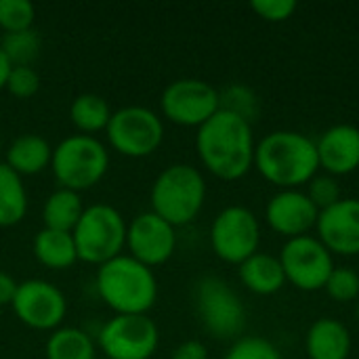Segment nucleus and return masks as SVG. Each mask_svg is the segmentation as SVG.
I'll list each match as a JSON object with an SVG mask.
<instances>
[{
    "label": "nucleus",
    "instance_id": "nucleus-1",
    "mask_svg": "<svg viewBox=\"0 0 359 359\" xmlns=\"http://www.w3.org/2000/svg\"><path fill=\"white\" fill-rule=\"evenodd\" d=\"M255 147L252 124L225 109H219L196 135L202 166L221 181L246 177L255 166Z\"/></svg>",
    "mask_w": 359,
    "mask_h": 359
},
{
    "label": "nucleus",
    "instance_id": "nucleus-2",
    "mask_svg": "<svg viewBox=\"0 0 359 359\" xmlns=\"http://www.w3.org/2000/svg\"><path fill=\"white\" fill-rule=\"evenodd\" d=\"M255 168L280 189H299L320 170L316 141L297 130H273L257 143Z\"/></svg>",
    "mask_w": 359,
    "mask_h": 359
},
{
    "label": "nucleus",
    "instance_id": "nucleus-3",
    "mask_svg": "<svg viewBox=\"0 0 359 359\" xmlns=\"http://www.w3.org/2000/svg\"><path fill=\"white\" fill-rule=\"evenodd\" d=\"M95 288L101 301L116 316H147L158 299V280L154 269L120 255L97 269Z\"/></svg>",
    "mask_w": 359,
    "mask_h": 359
},
{
    "label": "nucleus",
    "instance_id": "nucleus-4",
    "mask_svg": "<svg viewBox=\"0 0 359 359\" xmlns=\"http://www.w3.org/2000/svg\"><path fill=\"white\" fill-rule=\"evenodd\" d=\"M149 200L151 212L177 229L200 215L206 200V181L191 164H170L156 177Z\"/></svg>",
    "mask_w": 359,
    "mask_h": 359
},
{
    "label": "nucleus",
    "instance_id": "nucleus-5",
    "mask_svg": "<svg viewBox=\"0 0 359 359\" xmlns=\"http://www.w3.org/2000/svg\"><path fill=\"white\" fill-rule=\"evenodd\" d=\"M109 168L105 143L90 135H69L53 147L50 170L59 187L76 194L95 187Z\"/></svg>",
    "mask_w": 359,
    "mask_h": 359
},
{
    "label": "nucleus",
    "instance_id": "nucleus-6",
    "mask_svg": "<svg viewBox=\"0 0 359 359\" xmlns=\"http://www.w3.org/2000/svg\"><path fill=\"white\" fill-rule=\"evenodd\" d=\"M126 227L122 212L111 204L86 206L72 236L78 250V261L101 267L116 259L126 248Z\"/></svg>",
    "mask_w": 359,
    "mask_h": 359
},
{
    "label": "nucleus",
    "instance_id": "nucleus-7",
    "mask_svg": "<svg viewBox=\"0 0 359 359\" xmlns=\"http://www.w3.org/2000/svg\"><path fill=\"white\" fill-rule=\"evenodd\" d=\"M196 311L204 330L219 341H229L242 334L246 326V309L238 292L217 276H204L198 280Z\"/></svg>",
    "mask_w": 359,
    "mask_h": 359
},
{
    "label": "nucleus",
    "instance_id": "nucleus-8",
    "mask_svg": "<svg viewBox=\"0 0 359 359\" xmlns=\"http://www.w3.org/2000/svg\"><path fill=\"white\" fill-rule=\"evenodd\" d=\"M107 141L124 158H147L164 141L162 118L143 105H126L111 111L105 128Z\"/></svg>",
    "mask_w": 359,
    "mask_h": 359
},
{
    "label": "nucleus",
    "instance_id": "nucleus-9",
    "mask_svg": "<svg viewBox=\"0 0 359 359\" xmlns=\"http://www.w3.org/2000/svg\"><path fill=\"white\" fill-rule=\"evenodd\" d=\"M210 246L221 261L242 265L261 246V223L257 215L246 206L223 208L210 225Z\"/></svg>",
    "mask_w": 359,
    "mask_h": 359
},
{
    "label": "nucleus",
    "instance_id": "nucleus-10",
    "mask_svg": "<svg viewBox=\"0 0 359 359\" xmlns=\"http://www.w3.org/2000/svg\"><path fill=\"white\" fill-rule=\"evenodd\" d=\"M160 345V330L149 316H114L99 334L103 359H149Z\"/></svg>",
    "mask_w": 359,
    "mask_h": 359
},
{
    "label": "nucleus",
    "instance_id": "nucleus-11",
    "mask_svg": "<svg viewBox=\"0 0 359 359\" xmlns=\"http://www.w3.org/2000/svg\"><path fill=\"white\" fill-rule=\"evenodd\" d=\"M160 107L168 122L177 126L200 128L221 109V101L219 90L206 80L179 78L162 90Z\"/></svg>",
    "mask_w": 359,
    "mask_h": 359
},
{
    "label": "nucleus",
    "instance_id": "nucleus-12",
    "mask_svg": "<svg viewBox=\"0 0 359 359\" xmlns=\"http://www.w3.org/2000/svg\"><path fill=\"white\" fill-rule=\"evenodd\" d=\"M278 259L282 263L286 282L303 292L324 290L332 269L337 267L332 252L313 236L286 240Z\"/></svg>",
    "mask_w": 359,
    "mask_h": 359
},
{
    "label": "nucleus",
    "instance_id": "nucleus-13",
    "mask_svg": "<svg viewBox=\"0 0 359 359\" xmlns=\"http://www.w3.org/2000/svg\"><path fill=\"white\" fill-rule=\"evenodd\" d=\"M11 309L27 328L53 332L61 328L67 316V299L55 284L34 278L19 282Z\"/></svg>",
    "mask_w": 359,
    "mask_h": 359
},
{
    "label": "nucleus",
    "instance_id": "nucleus-14",
    "mask_svg": "<svg viewBox=\"0 0 359 359\" xmlns=\"http://www.w3.org/2000/svg\"><path fill=\"white\" fill-rule=\"evenodd\" d=\"M126 248L135 261L154 269L175 255L177 229L151 210L141 212L126 227Z\"/></svg>",
    "mask_w": 359,
    "mask_h": 359
},
{
    "label": "nucleus",
    "instance_id": "nucleus-15",
    "mask_svg": "<svg viewBox=\"0 0 359 359\" xmlns=\"http://www.w3.org/2000/svg\"><path fill=\"white\" fill-rule=\"evenodd\" d=\"M320 210L301 189H280L265 208L267 225L286 240L309 236L318 225Z\"/></svg>",
    "mask_w": 359,
    "mask_h": 359
},
{
    "label": "nucleus",
    "instance_id": "nucleus-16",
    "mask_svg": "<svg viewBox=\"0 0 359 359\" xmlns=\"http://www.w3.org/2000/svg\"><path fill=\"white\" fill-rule=\"evenodd\" d=\"M318 240L341 257L359 255V200L343 198L318 217Z\"/></svg>",
    "mask_w": 359,
    "mask_h": 359
},
{
    "label": "nucleus",
    "instance_id": "nucleus-17",
    "mask_svg": "<svg viewBox=\"0 0 359 359\" xmlns=\"http://www.w3.org/2000/svg\"><path fill=\"white\" fill-rule=\"evenodd\" d=\"M320 168L330 177H345L359 168V128L353 124H334L316 141Z\"/></svg>",
    "mask_w": 359,
    "mask_h": 359
},
{
    "label": "nucleus",
    "instance_id": "nucleus-18",
    "mask_svg": "<svg viewBox=\"0 0 359 359\" xmlns=\"http://www.w3.org/2000/svg\"><path fill=\"white\" fill-rule=\"evenodd\" d=\"M305 351L309 359H349L351 353L349 328L334 318L316 320L307 330Z\"/></svg>",
    "mask_w": 359,
    "mask_h": 359
},
{
    "label": "nucleus",
    "instance_id": "nucleus-19",
    "mask_svg": "<svg viewBox=\"0 0 359 359\" xmlns=\"http://www.w3.org/2000/svg\"><path fill=\"white\" fill-rule=\"evenodd\" d=\"M238 278L246 290L259 297H271L280 292L286 284V276L280 259L276 255L261 252V250L250 259H246L242 265H238Z\"/></svg>",
    "mask_w": 359,
    "mask_h": 359
},
{
    "label": "nucleus",
    "instance_id": "nucleus-20",
    "mask_svg": "<svg viewBox=\"0 0 359 359\" xmlns=\"http://www.w3.org/2000/svg\"><path fill=\"white\" fill-rule=\"evenodd\" d=\"M53 160V147L50 143L40 137V135H21L17 137L8 149H6V160L4 164L15 170L19 177H32L40 175L50 166Z\"/></svg>",
    "mask_w": 359,
    "mask_h": 359
},
{
    "label": "nucleus",
    "instance_id": "nucleus-21",
    "mask_svg": "<svg viewBox=\"0 0 359 359\" xmlns=\"http://www.w3.org/2000/svg\"><path fill=\"white\" fill-rule=\"evenodd\" d=\"M34 255L40 265L48 269H67L78 261L74 236L69 231H55L42 227L34 238Z\"/></svg>",
    "mask_w": 359,
    "mask_h": 359
},
{
    "label": "nucleus",
    "instance_id": "nucleus-22",
    "mask_svg": "<svg viewBox=\"0 0 359 359\" xmlns=\"http://www.w3.org/2000/svg\"><path fill=\"white\" fill-rule=\"evenodd\" d=\"M84 204L80 194L72 191V189H55L42 206V223L46 229H55V231H74L76 223L80 221L82 212H84Z\"/></svg>",
    "mask_w": 359,
    "mask_h": 359
},
{
    "label": "nucleus",
    "instance_id": "nucleus-23",
    "mask_svg": "<svg viewBox=\"0 0 359 359\" xmlns=\"http://www.w3.org/2000/svg\"><path fill=\"white\" fill-rule=\"evenodd\" d=\"M46 359H97V343L76 326H61L50 332L44 347Z\"/></svg>",
    "mask_w": 359,
    "mask_h": 359
},
{
    "label": "nucleus",
    "instance_id": "nucleus-24",
    "mask_svg": "<svg viewBox=\"0 0 359 359\" xmlns=\"http://www.w3.org/2000/svg\"><path fill=\"white\" fill-rule=\"evenodd\" d=\"M27 215V191L23 177L0 162V227H13Z\"/></svg>",
    "mask_w": 359,
    "mask_h": 359
},
{
    "label": "nucleus",
    "instance_id": "nucleus-25",
    "mask_svg": "<svg viewBox=\"0 0 359 359\" xmlns=\"http://www.w3.org/2000/svg\"><path fill=\"white\" fill-rule=\"evenodd\" d=\"M111 118V109L101 95L84 93L78 95L69 105V120L78 128L80 135L95 137L97 133L105 130Z\"/></svg>",
    "mask_w": 359,
    "mask_h": 359
},
{
    "label": "nucleus",
    "instance_id": "nucleus-26",
    "mask_svg": "<svg viewBox=\"0 0 359 359\" xmlns=\"http://www.w3.org/2000/svg\"><path fill=\"white\" fill-rule=\"evenodd\" d=\"M219 101H221V109L236 114L250 124L259 116V109H261V101H259L257 93L246 84L227 86L225 90L219 93Z\"/></svg>",
    "mask_w": 359,
    "mask_h": 359
},
{
    "label": "nucleus",
    "instance_id": "nucleus-27",
    "mask_svg": "<svg viewBox=\"0 0 359 359\" xmlns=\"http://www.w3.org/2000/svg\"><path fill=\"white\" fill-rule=\"evenodd\" d=\"M0 48L13 65H32V61L40 55V38L34 29L4 34Z\"/></svg>",
    "mask_w": 359,
    "mask_h": 359
},
{
    "label": "nucleus",
    "instance_id": "nucleus-28",
    "mask_svg": "<svg viewBox=\"0 0 359 359\" xmlns=\"http://www.w3.org/2000/svg\"><path fill=\"white\" fill-rule=\"evenodd\" d=\"M36 8L29 0H0V27L6 34L32 29Z\"/></svg>",
    "mask_w": 359,
    "mask_h": 359
},
{
    "label": "nucleus",
    "instance_id": "nucleus-29",
    "mask_svg": "<svg viewBox=\"0 0 359 359\" xmlns=\"http://www.w3.org/2000/svg\"><path fill=\"white\" fill-rule=\"evenodd\" d=\"M324 290L337 303H353L359 299V273L349 267H334Z\"/></svg>",
    "mask_w": 359,
    "mask_h": 359
},
{
    "label": "nucleus",
    "instance_id": "nucleus-30",
    "mask_svg": "<svg viewBox=\"0 0 359 359\" xmlns=\"http://www.w3.org/2000/svg\"><path fill=\"white\" fill-rule=\"evenodd\" d=\"M223 359H284L280 349L261 337H242L238 339Z\"/></svg>",
    "mask_w": 359,
    "mask_h": 359
},
{
    "label": "nucleus",
    "instance_id": "nucleus-31",
    "mask_svg": "<svg viewBox=\"0 0 359 359\" xmlns=\"http://www.w3.org/2000/svg\"><path fill=\"white\" fill-rule=\"evenodd\" d=\"M309 200L313 202V206L322 212L330 206H334L337 202L343 200L341 194V185L337 181V177L330 175H316L309 183H307V191Z\"/></svg>",
    "mask_w": 359,
    "mask_h": 359
},
{
    "label": "nucleus",
    "instance_id": "nucleus-32",
    "mask_svg": "<svg viewBox=\"0 0 359 359\" xmlns=\"http://www.w3.org/2000/svg\"><path fill=\"white\" fill-rule=\"evenodd\" d=\"M40 88V76L32 65H13L8 80H6V93L15 99H29Z\"/></svg>",
    "mask_w": 359,
    "mask_h": 359
},
{
    "label": "nucleus",
    "instance_id": "nucleus-33",
    "mask_svg": "<svg viewBox=\"0 0 359 359\" xmlns=\"http://www.w3.org/2000/svg\"><path fill=\"white\" fill-rule=\"evenodd\" d=\"M250 6L257 13V17H261L263 21H269V23L288 21L297 11L294 0H255Z\"/></svg>",
    "mask_w": 359,
    "mask_h": 359
},
{
    "label": "nucleus",
    "instance_id": "nucleus-34",
    "mask_svg": "<svg viewBox=\"0 0 359 359\" xmlns=\"http://www.w3.org/2000/svg\"><path fill=\"white\" fill-rule=\"evenodd\" d=\"M170 359H208V349L202 341H185L179 347H175Z\"/></svg>",
    "mask_w": 359,
    "mask_h": 359
},
{
    "label": "nucleus",
    "instance_id": "nucleus-35",
    "mask_svg": "<svg viewBox=\"0 0 359 359\" xmlns=\"http://www.w3.org/2000/svg\"><path fill=\"white\" fill-rule=\"evenodd\" d=\"M17 282L8 276V273H4V271H0V307H11V303H13V299H15V292H17Z\"/></svg>",
    "mask_w": 359,
    "mask_h": 359
},
{
    "label": "nucleus",
    "instance_id": "nucleus-36",
    "mask_svg": "<svg viewBox=\"0 0 359 359\" xmlns=\"http://www.w3.org/2000/svg\"><path fill=\"white\" fill-rule=\"evenodd\" d=\"M11 69H13V63L8 61V57H6V55L2 53V48H0V90L6 88V80H8Z\"/></svg>",
    "mask_w": 359,
    "mask_h": 359
},
{
    "label": "nucleus",
    "instance_id": "nucleus-37",
    "mask_svg": "<svg viewBox=\"0 0 359 359\" xmlns=\"http://www.w3.org/2000/svg\"><path fill=\"white\" fill-rule=\"evenodd\" d=\"M0 151H2V139H0Z\"/></svg>",
    "mask_w": 359,
    "mask_h": 359
}]
</instances>
